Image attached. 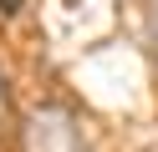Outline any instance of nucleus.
<instances>
[{
	"mask_svg": "<svg viewBox=\"0 0 158 152\" xmlns=\"http://www.w3.org/2000/svg\"><path fill=\"white\" fill-rule=\"evenodd\" d=\"M26 152H87L82 142V122L72 117V107L61 101H46L26 117V132H21Z\"/></svg>",
	"mask_w": 158,
	"mask_h": 152,
	"instance_id": "1",
	"label": "nucleus"
},
{
	"mask_svg": "<svg viewBox=\"0 0 158 152\" xmlns=\"http://www.w3.org/2000/svg\"><path fill=\"white\" fill-rule=\"evenodd\" d=\"M143 30H148V46L158 56V0H143Z\"/></svg>",
	"mask_w": 158,
	"mask_h": 152,
	"instance_id": "2",
	"label": "nucleus"
},
{
	"mask_svg": "<svg viewBox=\"0 0 158 152\" xmlns=\"http://www.w3.org/2000/svg\"><path fill=\"white\" fill-rule=\"evenodd\" d=\"M15 111V91H10V76H5V66H0V122H10Z\"/></svg>",
	"mask_w": 158,
	"mask_h": 152,
	"instance_id": "3",
	"label": "nucleus"
},
{
	"mask_svg": "<svg viewBox=\"0 0 158 152\" xmlns=\"http://www.w3.org/2000/svg\"><path fill=\"white\" fill-rule=\"evenodd\" d=\"M21 10V0H0V15H15Z\"/></svg>",
	"mask_w": 158,
	"mask_h": 152,
	"instance_id": "4",
	"label": "nucleus"
}]
</instances>
